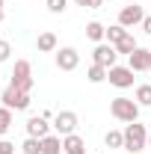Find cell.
<instances>
[{"label":"cell","instance_id":"obj_1","mask_svg":"<svg viewBox=\"0 0 151 154\" xmlns=\"http://www.w3.org/2000/svg\"><path fill=\"white\" fill-rule=\"evenodd\" d=\"M110 113H113V119H119V122H136L139 119V104L136 101H131V98H113V104H110Z\"/></svg>","mask_w":151,"mask_h":154},{"label":"cell","instance_id":"obj_2","mask_svg":"<svg viewBox=\"0 0 151 154\" xmlns=\"http://www.w3.org/2000/svg\"><path fill=\"white\" fill-rule=\"evenodd\" d=\"M145 142H148V131H145V125L131 122V125L125 128V148L133 154V151H142V148H145Z\"/></svg>","mask_w":151,"mask_h":154},{"label":"cell","instance_id":"obj_3","mask_svg":"<svg viewBox=\"0 0 151 154\" xmlns=\"http://www.w3.org/2000/svg\"><path fill=\"white\" fill-rule=\"evenodd\" d=\"M3 107H9V110H27L30 107V92H21V89H15L12 83L3 89Z\"/></svg>","mask_w":151,"mask_h":154},{"label":"cell","instance_id":"obj_4","mask_svg":"<svg viewBox=\"0 0 151 154\" xmlns=\"http://www.w3.org/2000/svg\"><path fill=\"white\" fill-rule=\"evenodd\" d=\"M12 86L21 89V92H30V89H33V77H30V62H27V59H18V62H15Z\"/></svg>","mask_w":151,"mask_h":154},{"label":"cell","instance_id":"obj_5","mask_svg":"<svg viewBox=\"0 0 151 154\" xmlns=\"http://www.w3.org/2000/svg\"><path fill=\"white\" fill-rule=\"evenodd\" d=\"M107 80L119 89H128V86H133V68L131 65H113L107 71Z\"/></svg>","mask_w":151,"mask_h":154},{"label":"cell","instance_id":"obj_6","mask_svg":"<svg viewBox=\"0 0 151 154\" xmlns=\"http://www.w3.org/2000/svg\"><path fill=\"white\" fill-rule=\"evenodd\" d=\"M54 128H57L62 136H71L77 131V113H71V110H62V113H57V119H54Z\"/></svg>","mask_w":151,"mask_h":154},{"label":"cell","instance_id":"obj_7","mask_svg":"<svg viewBox=\"0 0 151 154\" xmlns=\"http://www.w3.org/2000/svg\"><path fill=\"white\" fill-rule=\"evenodd\" d=\"M142 21H145V12H142V6H136V3L125 6V9L119 12V24H122V27H133V24H142Z\"/></svg>","mask_w":151,"mask_h":154},{"label":"cell","instance_id":"obj_8","mask_svg":"<svg viewBox=\"0 0 151 154\" xmlns=\"http://www.w3.org/2000/svg\"><path fill=\"white\" fill-rule=\"evenodd\" d=\"M77 65H80V54H77L74 48H62V51H57V68H62V71H74Z\"/></svg>","mask_w":151,"mask_h":154},{"label":"cell","instance_id":"obj_9","mask_svg":"<svg viewBox=\"0 0 151 154\" xmlns=\"http://www.w3.org/2000/svg\"><path fill=\"white\" fill-rule=\"evenodd\" d=\"M116 57H119V51H116L113 45H98V48H95V62L104 65V68H113Z\"/></svg>","mask_w":151,"mask_h":154},{"label":"cell","instance_id":"obj_10","mask_svg":"<svg viewBox=\"0 0 151 154\" xmlns=\"http://www.w3.org/2000/svg\"><path fill=\"white\" fill-rule=\"evenodd\" d=\"M131 68L133 71H148L151 68V51L148 48H136L131 54Z\"/></svg>","mask_w":151,"mask_h":154},{"label":"cell","instance_id":"obj_11","mask_svg":"<svg viewBox=\"0 0 151 154\" xmlns=\"http://www.w3.org/2000/svg\"><path fill=\"white\" fill-rule=\"evenodd\" d=\"M27 134L36 136V139H45L48 136V119L45 116H30L27 119Z\"/></svg>","mask_w":151,"mask_h":154},{"label":"cell","instance_id":"obj_12","mask_svg":"<svg viewBox=\"0 0 151 154\" xmlns=\"http://www.w3.org/2000/svg\"><path fill=\"white\" fill-rule=\"evenodd\" d=\"M62 151L65 154H86V142H83L77 134H71V136L62 139Z\"/></svg>","mask_w":151,"mask_h":154},{"label":"cell","instance_id":"obj_13","mask_svg":"<svg viewBox=\"0 0 151 154\" xmlns=\"http://www.w3.org/2000/svg\"><path fill=\"white\" fill-rule=\"evenodd\" d=\"M42 154H62V139L48 134L45 139H42Z\"/></svg>","mask_w":151,"mask_h":154},{"label":"cell","instance_id":"obj_14","mask_svg":"<svg viewBox=\"0 0 151 154\" xmlns=\"http://www.w3.org/2000/svg\"><path fill=\"white\" fill-rule=\"evenodd\" d=\"M107 71H110V68H104V65L92 62L89 71H86V77H89V83H101V80H107Z\"/></svg>","mask_w":151,"mask_h":154},{"label":"cell","instance_id":"obj_15","mask_svg":"<svg viewBox=\"0 0 151 154\" xmlns=\"http://www.w3.org/2000/svg\"><path fill=\"white\" fill-rule=\"evenodd\" d=\"M36 45H39V51H42V54H48V51H57V36H54V33H42Z\"/></svg>","mask_w":151,"mask_h":154},{"label":"cell","instance_id":"obj_16","mask_svg":"<svg viewBox=\"0 0 151 154\" xmlns=\"http://www.w3.org/2000/svg\"><path fill=\"white\" fill-rule=\"evenodd\" d=\"M104 142H107V148H125V131H110L104 136Z\"/></svg>","mask_w":151,"mask_h":154},{"label":"cell","instance_id":"obj_17","mask_svg":"<svg viewBox=\"0 0 151 154\" xmlns=\"http://www.w3.org/2000/svg\"><path fill=\"white\" fill-rule=\"evenodd\" d=\"M86 36L92 38V42H101V38L107 36V30H104V24H98V21H92V24H86Z\"/></svg>","mask_w":151,"mask_h":154},{"label":"cell","instance_id":"obj_18","mask_svg":"<svg viewBox=\"0 0 151 154\" xmlns=\"http://www.w3.org/2000/svg\"><path fill=\"white\" fill-rule=\"evenodd\" d=\"M136 48H139V45L133 42V36H131V33H128V36L122 38L119 45H116V51H119V54H128V57H131V54H133V51H136Z\"/></svg>","mask_w":151,"mask_h":154},{"label":"cell","instance_id":"obj_19","mask_svg":"<svg viewBox=\"0 0 151 154\" xmlns=\"http://www.w3.org/2000/svg\"><path fill=\"white\" fill-rule=\"evenodd\" d=\"M136 104H142V107H151V86H148V83L136 86Z\"/></svg>","mask_w":151,"mask_h":154},{"label":"cell","instance_id":"obj_20","mask_svg":"<svg viewBox=\"0 0 151 154\" xmlns=\"http://www.w3.org/2000/svg\"><path fill=\"white\" fill-rule=\"evenodd\" d=\"M125 36H128V30H125L122 24H116V27H110V30H107V38H110V45H113V48H116Z\"/></svg>","mask_w":151,"mask_h":154},{"label":"cell","instance_id":"obj_21","mask_svg":"<svg viewBox=\"0 0 151 154\" xmlns=\"http://www.w3.org/2000/svg\"><path fill=\"white\" fill-rule=\"evenodd\" d=\"M21 148H24V154H42V139H36V136H27Z\"/></svg>","mask_w":151,"mask_h":154},{"label":"cell","instance_id":"obj_22","mask_svg":"<svg viewBox=\"0 0 151 154\" xmlns=\"http://www.w3.org/2000/svg\"><path fill=\"white\" fill-rule=\"evenodd\" d=\"M12 128V110L9 107H0V134H6Z\"/></svg>","mask_w":151,"mask_h":154},{"label":"cell","instance_id":"obj_23","mask_svg":"<svg viewBox=\"0 0 151 154\" xmlns=\"http://www.w3.org/2000/svg\"><path fill=\"white\" fill-rule=\"evenodd\" d=\"M65 6H68V0H48V9H51L54 15H59V12H65Z\"/></svg>","mask_w":151,"mask_h":154},{"label":"cell","instance_id":"obj_24","mask_svg":"<svg viewBox=\"0 0 151 154\" xmlns=\"http://www.w3.org/2000/svg\"><path fill=\"white\" fill-rule=\"evenodd\" d=\"M9 54H12L9 42H6V38H0V62H3V59H9Z\"/></svg>","mask_w":151,"mask_h":154},{"label":"cell","instance_id":"obj_25","mask_svg":"<svg viewBox=\"0 0 151 154\" xmlns=\"http://www.w3.org/2000/svg\"><path fill=\"white\" fill-rule=\"evenodd\" d=\"M0 154H15V145L6 142V139H0Z\"/></svg>","mask_w":151,"mask_h":154},{"label":"cell","instance_id":"obj_26","mask_svg":"<svg viewBox=\"0 0 151 154\" xmlns=\"http://www.w3.org/2000/svg\"><path fill=\"white\" fill-rule=\"evenodd\" d=\"M142 30H145V33L151 36V15H145V21H142Z\"/></svg>","mask_w":151,"mask_h":154},{"label":"cell","instance_id":"obj_27","mask_svg":"<svg viewBox=\"0 0 151 154\" xmlns=\"http://www.w3.org/2000/svg\"><path fill=\"white\" fill-rule=\"evenodd\" d=\"M86 6H89V9H98V6H104V0H89Z\"/></svg>","mask_w":151,"mask_h":154},{"label":"cell","instance_id":"obj_28","mask_svg":"<svg viewBox=\"0 0 151 154\" xmlns=\"http://www.w3.org/2000/svg\"><path fill=\"white\" fill-rule=\"evenodd\" d=\"M74 3H77V6H86V3H89V0H74Z\"/></svg>","mask_w":151,"mask_h":154},{"label":"cell","instance_id":"obj_29","mask_svg":"<svg viewBox=\"0 0 151 154\" xmlns=\"http://www.w3.org/2000/svg\"><path fill=\"white\" fill-rule=\"evenodd\" d=\"M0 21H3V9H0Z\"/></svg>","mask_w":151,"mask_h":154},{"label":"cell","instance_id":"obj_30","mask_svg":"<svg viewBox=\"0 0 151 154\" xmlns=\"http://www.w3.org/2000/svg\"><path fill=\"white\" fill-rule=\"evenodd\" d=\"M125 3H136V0H125Z\"/></svg>","mask_w":151,"mask_h":154},{"label":"cell","instance_id":"obj_31","mask_svg":"<svg viewBox=\"0 0 151 154\" xmlns=\"http://www.w3.org/2000/svg\"><path fill=\"white\" fill-rule=\"evenodd\" d=\"M148 145H151V134H148Z\"/></svg>","mask_w":151,"mask_h":154},{"label":"cell","instance_id":"obj_32","mask_svg":"<svg viewBox=\"0 0 151 154\" xmlns=\"http://www.w3.org/2000/svg\"><path fill=\"white\" fill-rule=\"evenodd\" d=\"M0 9H3V0H0Z\"/></svg>","mask_w":151,"mask_h":154},{"label":"cell","instance_id":"obj_33","mask_svg":"<svg viewBox=\"0 0 151 154\" xmlns=\"http://www.w3.org/2000/svg\"><path fill=\"white\" fill-rule=\"evenodd\" d=\"M148 74H151V68H148Z\"/></svg>","mask_w":151,"mask_h":154}]
</instances>
